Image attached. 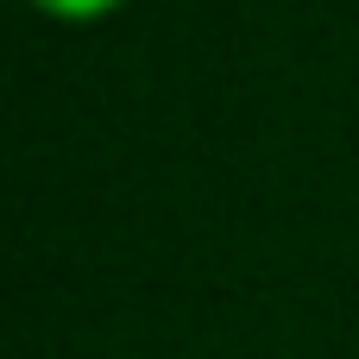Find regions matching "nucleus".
Masks as SVG:
<instances>
[{
    "label": "nucleus",
    "mask_w": 359,
    "mask_h": 359,
    "mask_svg": "<svg viewBox=\"0 0 359 359\" xmlns=\"http://www.w3.org/2000/svg\"><path fill=\"white\" fill-rule=\"evenodd\" d=\"M44 19H63V25H95V19H107V13H120L126 0H32Z\"/></svg>",
    "instance_id": "f257e3e1"
}]
</instances>
